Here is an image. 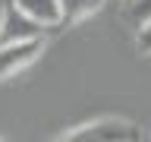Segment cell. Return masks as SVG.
<instances>
[{"instance_id": "6da1fadb", "label": "cell", "mask_w": 151, "mask_h": 142, "mask_svg": "<svg viewBox=\"0 0 151 142\" xmlns=\"http://www.w3.org/2000/svg\"><path fill=\"white\" fill-rule=\"evenodd\" d=\"M60 142H142V130L126 117H98L63 133Z\"/></svg>"}, {"instance_id": "7a4b0ae2", "label": "cell", "mask_w": 151, "mask_h": 142, "mask_svg": "<svg viewBox=\"0 0 151 142\" xmlns=\"http://www.w3.org/2000/svg\"><path fill=\"white\" fill-rule=\"evenodd\" d=\"M47 32L41 25H35L32 19L22 13V9L6 0L3 9H0V44H16V41H35V38H44Z\"/></svg>"}, {"instance_id": "3957f363", "label": "cell", "mask_w": 151, "mask_h": 142, "mask_svg": "<svg viewBox=\"0 0 151 142\" xmlns=\"http://www.w3.org/2000/svg\"><path fill=\"white\" fill-rule=\"evenodd\" d=\"M44 51V38L35 41H16V44H0V82L13 79L16 73L28 70Z\"/></svg>"}, {"instance_id": "277c9868", "label": "cell", "mask_w": 151, "mask_h": 142, "mask_svg": "<svg viewBox=\"0 0 151 142\" xmlns=\"http://www.w3.org/2000/svg\"><path fill=\"white\" fill-rule=\"evenodd\" d=\"M13 3L44 32L47 28H60V7H57V0H13Z\"/></svg>"}, {"instance_id": "5b68a950", "label": "cell", "mask_w": 151, "mask_h": 142, "mask_svg": "<svg viewBox=\"0 0 151 142\" xmlns=\"http://www.w3.org/2000/svg\"><path fill=\"white\" fill-rule=\"evenodd\" d=\"M60 7V25H79L82 19H88L91 13L104 7V0H57Z\"/></svg>"}, {"instance_id": "8992f818", "label": "cell", "mask_w": 151, "mask_h": 142, "mask_svg": "<svg viewBox=\"0 0 151 142\" xmlns=\"http://www.w3.org/2000/svg\"><path fill=\"white\" fill-rule=\"evenodd\" d=\"M129 3V9H126V16L132 19V25L139 28V25H145L151 19V0H126Z\"/></svg>"}, {"instance_id": "52a82bcc", "label": "cell", "mask_w": 151, "mask_h": 142, "mask_svg": "<svg viewBox=\"0 0 151 142\" xmlns=\"http://www.w3.org/2000/svg\"><path fill=\"white\" fill-rule=\"evenodd\" d=\"M135 47H139V54H145V57L151 54V19L145 25L135 28Z\"/></svg>"}, {"instance_id": "ba28073f", "label": "cell", "mask_w": 151, "mask_h": 142, "mask_svg": "<svg viewBox=\"0 0 151 142\" xmlns=\"http://www.w3.org/2000/svg\"><path fill=\"white\" fill-rule=\"evenodd\" d=\"M50 142H60V139H50Z\"/></svg>"}, {"instance_id": "9c48e42d", "label": "cell", "mask_w": 151, "mask_h": 142, "mask_svg": "<svg viewBox=\"0 0 151 142\" xmlns=\"http://www.w3.org/2000/svg\"><path fill=\"white\" fill-rule=\"evenodd\" d=\"M0 142H3V139H0Z\"/></svg>"}]
</instances>
